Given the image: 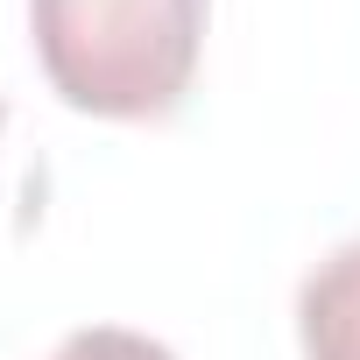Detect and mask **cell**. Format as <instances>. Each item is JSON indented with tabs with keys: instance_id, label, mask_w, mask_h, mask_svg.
Returning <instances> with one entry per match:
<instances>
[{
	"instance_id": "4",
	"label": "cell",
	"mask_w": 360,
	"mask_h": 360,
	"mask_svg": "<svg viewBox=\"0 0 360 360\" xmlns=\"http://www.w3.org/2000/svg\"><path fill=\"white\" fill-rule=\"evenodd\" d=\"M0 120H8V106H0Z\"/></svg>"
},
{
	"instance_id": "2",
	"label": "cell",
	"mask_w": 360,
	"mask_h": 360,
	"mask_svg": "<svg viewBox=\"0 0 360 360\" xmlns=\"http://www.w3.org/2000/svg\"><path fill=\"white\" fill-rule=\"evenodd\" d=\"M304 360H360V240L325 255L297 290Z\"/></svg>"
},
{
	"instance_id": "3",
	"label": "cell",
	"mask_w": 360,
	"mask_h": 360,
	"mask_svg": "<svg viewBox=\"0 0 360 360\" xmlns=\"http://www.w3.org/2000/svg\"><path fill=\"white\" fill-rule=\"evenodd\" d=\"M50 360H176V353L155 346V339H141V332H127V325H85V332H71Z\"/></svg>"
},
{
	"instance_id": "1",
	"label": "cell",
	"mask_w": 360,
	"mask_h": 360,
	"mask_svg": "<svg viewBox=\"0 0 360 360\" xmlns=\"http://www.w3.org/2000/svg\"><path fill=\"white\" fill-rule=\"evenodd\" d=\"M212 0H29L50 92L92 120H162L198 78Z\"/></svg>"
}]
</instances>
